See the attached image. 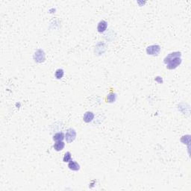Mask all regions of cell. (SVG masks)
I'll list each match as a JSON object with an SVG mask.
<instances>
[{
    "label": "cell",
    "instance_id": "cell-11",
    "mask_svg": "<svg viewBox=\"0 0 191 191\" xmlns=\"http://www.w3.org/2000/svg\"><path fill=\"white\" fill-rule=\"evenodd\" d=\"M64 75V71L63 69H58L55 73V77L57 79H61Z\"/></svg>",
    "mask_w": 191,
    "mask_h": 191
},
{
    "label": "cell",
    "instance_id": "cell-8",
    "mask_svg": "<svg viewBox=\"0 0 191 191\" xmlns=\"http://www.w3.org/2000/svg\"><path fill=\"white\" fill-rule=\"evenodd\" d=\"M68 167L70 170H73V171H79L80 170V165L78 164L76 161H74V160H70L69 164H68Z\"/></svg>",
    "mask_w": 191,
    "mask_h": 191
},
{
    "label": "cell",
    "instance_id": "cell-7",
    "mask_svg": "<svg viewBox=\"0 0 191 191\" xmlns=\"http://www.w3.org/2000/svg\"><path fill=\"white\" fill-rule=\"evenodd\" d=\"M94 119V114H93V112L91 111H87L84 114V117L83 120L85 122H87V123H89V122H92Z\"/></svg>",
    "mask_w": 191,
    "mask_h": 191
},
{
    "label": "cell",
    "instance_id": "cell-9",
    "mask_svg": "<svg viewBox=\"0 0 191 191\" xmlns=\"http://www.w3.org/2000/svg\"><path fill=\"white\" fill-rule=\"evenodd\" d=\"M64 146H65V143L63 141H56L55 143L54 146H53L54 149L55 151H57V152H60V151L63 150Z\"/></svg>",
    "mask_w": 191,
    "mask_h": 191
},
{
    "label": "cell",
    "instance_id": "cell-12",
    "mask_svg": "<svg viewBox=\"0 0 191 191\" xmlns=\"http://www.w3.org/2000/svg\"><path fill=\"white\" fill-rule=\"evenodd\" d=\"M116 95L114 93H110L107 96V102L113 103L116 101Z\"/></svg>",
    "mask_w": 191,
    "mask_h": 191
},
{
    "label": "cell",
    "instance_id": "cell-6",
    "mask_svg": "<svg viewBox=\"0 0 191 191\" xmlns=\"http://www.w3.org/2000/svg\"><path fill=\"white\" fill-rule=\"evenodd\" d=\"M108 28V23L104 20H101L97 25V30L99 33H102L105 31Z\"/></svg>",
    "mask_w": 191,
    "mask_h": 191
},
{
    "label": "cell",
    "instance_id": "cell-10",
    "mask_svg": "<svg viewBox=\"0 0 191 191\" xmlns=\"http://www.w3.org/2000/svg\"><path fill=\"white\" fill-rule=\"evenodd\" d=\"M65 139V134L63 132H58L55 134L53 135L52 140L54 141H63V140Z\"/></svg>",
    "mask_w": 191,
    "mask_h": 191
},
{
    "label": "cell",
    "instance_id": "cell-5",
    "mask_svg": "<svg viewBox=\"0 0 191 191\" xmlns=\"http://www.w3.org/2000/svg\"><path fill=\"white\" fill-rule=\"evenodd\" d=\"M181 56H182V53H181L180 52H171V53H170V54L168 55L167 56H166V58H164V64H166L168 62L172 60V59H173V58H176V57H181Z\"/></svg>",
    "mask_w": 191,
    "mask_h": 191
},
{
    "label": "cell",
    "instance_id": "cell-4",
    "mask_svg": "<svg viewBox=\"0 0 191 191\" xmlns=\"http://www.w3.org/2000/svg\"><path fill=\"white\" fill-rule=\"evenodd\" d=\"M34 59L37 63H42V62L45 61V59H46L45 52L42 49L37 50L35 52V55H34Z\"/></svg>",
    "mask_w": 191,
    "mask_h": 191
},
{
    "label": "cell",
    "instance_id": "cell-3",
    "mask_svg": "<svg viewBox=\"0 0 191 191\" xmlns=\"http://www.w3.org/2000/svg\"><path fill=\"white\" fill-rule=\"evenodd\" d=\"M160 51V47L159 45H151L146 48V53L149 55H158Z\"/></svg>",
    "mask_w": 191,
    "mask_h": 191
},
{
    "label": "cell",
    "instance_id": "cell-2",
    "mask_svg": "<svg viewBox=\"0 0 191 191\" xmlns=\"http://www.w3.org/2000/svg\"><path fill=\"white\" fill-rule=\"evenodd\" d=\"M76 137V131L73 128H69L65 133V139L67 143H70L75 140Z\"/></svg>",
    "mask_w": 191,
    "mask_h": 191
},
{
    "label": "cell",
    "instance_id": "cell-13",
    "mask_svg": "<svg viewBox=\"0 0 191 191\" xmlns=\"http://www.w3.org/2000/svg\"><path fill=\"white\" fill-rule=\"evenodd\" d=\"M70 160H72V154L70 152H67L64 154V156L63 158V161L65 163L70 162Z\"/></svg>",
    "mask_w": 191,
    "mask_h": 191
},
{
    "label": "cell",
    "instance_id": "cell-1",
    "mask_svg": "<svg viewBox=\"0 0 191 191\" xmlns=\"http://www.w3.org/2000/svg\"><path fill=\"white\" fill-rule=\"evenodd\" d=\"M182 60L181 57H176L168 62L166 64V68L168 70H175L182 64Z\"/></svg>",
    "mask_w": 191,
    "mask_h": 191
}]
</instances>
